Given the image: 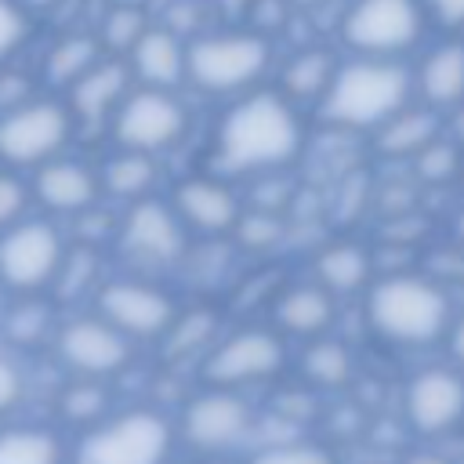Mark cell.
I'll list each match as a JSON object with an SVG mask.
<instances>
[{"label":"cell","instance_id":"cell-31","mask_svg":"<svg viewBox=\"0 0 464 464\" xmlns=\"http://www.w3.org/2000/svg\"><path fill=\"white\" fill-rule=\"evenodd\" d=\"M246 464H337V457L315 439H283L254 450Z\"/></svg>","mask_w":464,"mask_h":464},{"label":"cell","instance_id":"cell-46","mask_svg":"<svg viewBox=\"0 0 464 464\" xmlns=\"http://www.w3.org/2000/svg\"><path fill=\"white\" fill-rule=\"evenodd\" d=\"M181 464H199V460H181Z\"/></svg>","mask_w":464,"mask_h":464},{"label":"cell","instance_id":"cell-35","mask_svg":"<svg viewBox=\"0 0 464 464\" xmlns=\"http://www.w3.org/2000/svg\"><path fill=\"white\" fill-rule=\"evenodd\" d=\"M236 232H239V236L246 239V246H254V250L276 246V239H279V214H276V210H254V214L243 210Z\"/></svg>","mask_w":464,"mask_h":464},{"label":"cell","instance_id":"cell-33","mask_svg":"<svg viewBox=\"0 0 464 464\" xmlns=\"http://www.w3.org/2000/svg\"><path fill=\"white\" fill-rule=\"evenodd\" d=\"M33 203V192H29V181H22L14 170H0V232H7L14 221L25 218Z\"/></svg>","mask_w":464,"mask_h":464},{"label":"cell","instance_id":"cell-21","mask_svg":"<svg viewBox=\"0 0 464 464\" xmlns=\"http://www.w3.org/2000/svg\"><path fill=\"white\" fill-rule=\"evenodd\" d=\"M413 91L417 102L435 112H453L464 105V40L435 44L413 69Z\"/></svg>","mask_w":464,"mask_h":464},{"label":"cell","instance_id":"cell-10","mask_svg":"<svg viewBox=\"0 0 464 464\" xmlns=\"http://www.w3.org/2000/svg\"><path fill=\"white\" fill-rule=\"evenodd\" d=\"M109 123H112V138L120 149L163 156L188 134V109L174 91L138 83L120 102Z\"/></svg>","mask_w":464,"mask_h":464},{"label":"cell","instance_id":"cell-44","mask_svg":"<svg viewBox=\"0 0 464 464\" xmlns=\"http://www.w3.org/2000/svg\"><path fill=\"white\" fill-rule=\"evenodd\" d=\"M109 4H145V0H109Z\"/></svg>","mask_w":464,"mask_h":464},{"label":"cell","instance_id":"cell-20","mask_svg":"<svg viewBox=\"0 0 464 464\" xmlns=\"http://www.w3.org/2000/svg\"><path fill=\"white\" fill-rule=\"evenodd\" d=\"M127 65L134 72V83L141 87H163L174 91L185 83L188 69V40L174 33L170 25H149L145 36L127 54Z\"/></svg>","mask_w":464,"mask_h":464},{"label":"cell","instance_id":"cell-18","mask_svg":"<svg viewBox=\"0 0 464 464\" xmlns=\"http://www.w3.org/2000/svg\"><path fill=\"white\" fill-rule=\"evenodd\" d=\"M134 87V72L127 65V58H112L105 54L91 72H83L69 91H65V102L76 116L80 127H91V123H102V120H112L120 102L130 94Z\"/></svg>","mask_w":464,"mask_h":464},{"label":"cell","instance_id":"cell-24","mask_svg":"<svg viewBox=\"0 0 464 464\" xmlns=\"http://www.w3.org/2000/svg\"><path fill=\"white\" fill-rule=\"evenodd\" d=\"M337 65H341V62L334 58L330 47H301V51H294V54L283 62V69H279V91H283L294 105H304V102L319 105L323 94H326L330 83H334Z\"/></svg>","mask_w":464,"mask_h":464},{"label":"cell","instance_id":"cell-28","mask_svg":"<svg viewBox=\"0 0 464 464\" xmlns=\"http://www.w3.org/2000/svg\"><path fill=\"white\" fill-rule=\"evenodd\" d=\"M352 370H355V359H352L348 344L330 334L312 337L301 352V377L312 388H341V384H348Z\"/></svg>","mask_w":464,"mask_h":464},{"label":"cell","instance_id":"cell-38","mask_svg":"<svg viewBox=\"0 0 464 464\" xmlns=\"http://www.w3.org/2000/svg\"><path fill=\"white\" fill-rule=\"evenodd\" d=\"M446 348H450V362L464 373V312H453V323L446 330Z\"/></svg>","mask_w":464,"mask_h":464},{"label":"cell","instance_id":"cell-37","mask_svg":"<svg viewBox=\"0 0 464 464\" xmlns=\"http://www.w3.org/2000/svg\"><path fill=\"white\" fill-rule=\"evenodd\" d=\"M428 22H435L439 29H464V0H420Z\"/></svg>","mask_w":464,"mask_h":464},{"label":"cell","instance_id":"cell-27","mask_svg":"<svg viewBox=\"0 0 464 464\" xmlns=\"http://www.w3.org/2000/svg\"><path fill=\"white\" fill-rule=\"evenodd\" d=\"M0 464H65V442L54 428H40V424L4 428Z\"/></svg>","mask_w":464,"mask_h":464},{"label":"cell","instance_id":"cell-3","mask_svg":"<svg viewBox=\"0 0 464 464\" xmlns=\"http://www.w3.org/2000/svg\"><path fill=\"white\" fill-rule=\"evenodd\" d=\"M366 323L395 348H424L446 337L453 323V301L442 283L413 272L381 276L366 286Z\"/></svg>","mask_w":464,"mask_h":464},{"label":"cell","instance_id":"cell-13","mask_svg":"<svg viewBox=\"0 0 464 464\" xmlns=\"http://www.w3.org/2000/svg\"><path fill=\"white\" fill-rule=\"evenodd\" d=\"M178 439L196 453H221L246 439L254 428V406L236 388L207 384L178 413Z\"/></svg>","mask_w":464,"mask_h":464},{"label":"cell","instance_id":"cell-26","mask_svg":"<svg viewBox=\"0 0 464 464\" xmlns=\"http://www.w3.org/2000/svg\"><path fill=\"white\" fill-rule=\"evenodd\" d=\"M102 58H105V47H102L98 33H65L44 54V80L58 91H69Z\"/></svg>","mask_w":464,"mask_h":464},{"label":"cell","instance_id":"cell-15","mask_svg":"<svg viewBox=\"0 0 464 464\" xmlns=\"http://www.w3.org/2000/svg\"><path fill=\"white\" fill-rule=\"evenodd\" d=\"M402 413L413 435L442 439L464 424V373L450 366H424L410 377Z\"/></svg>","mask_w":464,"mask_h":464},{"label":"cell","instance_id":"cell-11","mask_svg":"<svg viewBox=\"0 0 464 464\" xmlns=\"http://www.w3.org/2000/svg\"><path fill=\"white\" fill-rule=\"evenodd\" d=\"M94 312L123 330L130 341H163L181 315L174 294L141 276L102 279L94 290Z\"/></svg>","mask_w":464,"mask_h":464},{"label":"cell","instance_id":"cell-6","mask_svg":"<svg viewBox=\"0 0 464 464\" xmlns=\"http://www.w3.org/2000/svg\"><path fill=\"white\" fill-rule=\"evenodd\" d=\"M76 116L65 98L33 94L0 112V167L25 170L65 152L76 134Z\"/></svg>","mask_w":464,"mask_h":464},{"label":"cell","instance_id":"cell-34","mask_svg":"<svg viewBox=\"0 0 464 464\" xmlns=\"http://www.w3.org/2000/svg\"><path fill=\"white\" fill-rule=\"evenodd\" d=\"M29 18L14 0H0V65L25 44L29 36Z\"/></svg>","mask_w":464,"mask_h":464},{"label":"cell","instance_id":"cell-42","mask_svg":"<svg viewBox=\"0 0 464 464\" xmlns=\"http://www.w3.org/2000/svg\"><path fill=\"white\" fill-rule=\"evenodd\" d=\"M453 239H457V243L464 246V207H460V210L453 214Z\"/></svg>","mask_w":464,"mask_h":464},{"label":"cell","instance_id":"cell-45","mask_svg":"<svg viewBox=\"0 0 464 464\" xmlns=\"http://www.w3.org/2000/svg\"><path fill=\"white\" fill-rule=\"evenodd\" d=\"M4 294H7V290H4V286H0V315H4Z\"/></svg>","mask_w":464,"mask_h":464},{"label":"cell","instance_id":"cell-12","mask_svg":"<svg viewBox=\"0 0 464 464\" xmlns=\"http://www.w3.org/2000/svg\"><path fill=\"white\" fill-rule=\"evenodd\" d=\"M116 243L130 261L145 268H170L188 254V225L170 199L149 196L127 203V214L116 225Z\"/></svg>","mask_w":464,"mask_h":464},{"label":"cell","instance_id":"cell-9","mask_svg":"<svg viewBox=\"0 0 464 464\" xmlns=\"http://www.w3.org/2000/svg\"><path fill=\"white\" fill-rule=\"evenodd\" d=\"M420 0H352L341 18V40L355 54L402 58L424 33Z\"/></svg>","mask_w":464,"mask_h":464},{"label":"cell","instance_id":"cell-4","mask_svg":"<svg viewBox=\"0 0 464 464\" xmlns=\"http://www.w3.org/2000/svg\"><path fill=\"white\" fill-rule=\"evenodd\" d=\"M272 65V44L257 29H210L188 36L185 80L203 94H246Z\"/></svg>","mask_w":464,"mask_h":464},{"label":"cell","instance_id":"cell-23","mask_svg":"<svg viewBox=\"0 0 464 464\" xmlns=\"http://www.w3.org/2000/svg\"><path fill=\"white\" fill-rule=\"evenodd\" d=\"M312 272H315V283H323L334 297H348V294H359L373 283V257L362 243L337 239L315 254Z\"/></svg>","mask_w":464,"mask_h":464},{"label":"cell","instance_id":"cell-14","mask_svg":"<svg viewBox=\"0 0 464 464\" xmlns=\"http://www.w3.org/2000/svg\"><path fill=\"white\" fill-rule=\"evenodd\" d=\"M54 352H58V359L65 362V370L72 377L109 381V377H116L130 366L134 341L123 330H116L105 315L91 312V315L65 319L54 330Z\"/></svg>","mask_w":464,"mask_h":464},{"label":"cell","instance_id":"cell-32","mask_svg":"<svg viewBox=\"0 0 464 464\" xmlns=\"http://www.w3.org/2000/svg\"><path fill=\"white\" fill-rule=\"evenodd\" d=\"M413 170H417V178L424 181V185H446L450 178H457V170H460V145L453 141V138H435L424 152H417L413 160Z\"/></svg>","mask_w":464,"mask_h":464},{"label":"cell","instance_id":"cell-19","mask_svg":"<svg viewBox=\"0 0 464 464\" xmlns=\"http://www.w3.org/2000/svg\"><path fill=\"white\" fill-rule=\"evenodd\" d=\"M337 319V297L323 283H290L272 297V326L283 337H323Z\"/></svg>","mask_w":464,"mask_h":464},{"label":"cell","instance_id":"cell-1","mask_svg":"<svg viewBox=\"0 0 464 464\" xmlns=\"http://www.w3.org/2000/svg\"><path fill=\"white\" fill-rule=\"evenodd\" d=\"M301 149V109L283 91H246L221 112L214 127L210 167L221 178H257L290 167Z\"/></svg>","mask_w":464,"mask_h":464},{"label":"cell","instance_id":"cell-22","mask_svg":"<svg viewBox=\"0 0 464 464\" xmlns=\"http://www.w3.org/2000/svg\"><path fill=\"white\" fill-rule=\"evenodd\" d=\"M442 134V112L428 109L424 102H410L402 112H395L388 123L373 130V145L388 160H413Z\"/></svg>","mask_w":464,"mask_h":464},{"label":"cell","instance_id":"cell-8","mask_svg":"<svg viewBox=\"0 0 464 464\" xmlns=\"http://www.w3.org/2000/svg\"><path fill=\"white\" fill-rule=\"evenodd\" d=\"M286 366V341L276 326H239L203 352L199 377L214 388H250L279 377Z\"/></svg>","mask_w":464,"mask_h":464},{"label":"cell","instance_id":"cell-43","mask_svg":"<svg viewBox=\"0 0 464 464\" xmlns=\"http://www.w3.org/2000/svg\"><path fill=\"white\" fill-rule=\"evenodd\" d=\"M290 4H297V7H319V4H326V0H290Z\"/></svg>","mask_w":464,"mask_h":464},{"label":"cell","instance_id":"cell-41","mask_svg":"<svg viewBox=\"0 0 464 464\" xmlns=\"http://www.w3.org/2000/svg\"><path fill=\"white\" fill-rule=\"evenodd\" d=\"M14 4H18L25 14H33V11H51L58 0H14Z\"/></svg>","mask_w":464,"mask_h":464},{"label":"cell","instance_id":"cell-39","mask_svg":"<svg viewBox=\"0 0 464 464\" xmlns=\"http://www.w3.org/2000/svg\"><path fill=\"white\" fill-rule=\"evenodd\" d=\"M210 11H221L225 18H246L254 11V0H207Z\"/></svg>","mask_w":464,"mask_h":464},{"label":"cell","instance_id":"cell-25","mask_svg":"<svg viewBox=\"0 0 464 464\" xmlns=\"http://www.w3.org/2000/svg\"><path fill=\"white\" fill-rule=\"evenodd\" d=\"M102 192L123 203H138L156 196L160 185V163L149 152H134V149H120L102 163Z\"/></svg>","mask_w":464,"mask_h":464},{"label":"cell","instance_id":"cell-36","mask_svg":"<svg viewBox=\"0 0 464 464\" xmlns=\"http://www.w3.org/2000/svg\"><path fill=\"white\" fill-rule=\"evenodd\" d=\"M22 399H25V377H22L18 362L7 352H0V417L18 410Z\"/></svg>","mask_w":464,"mask_h":464},{"label":"cell","instance_id":"cell-30","mask_svg":"<svg viewBox=\"0 0 464 464\" xmlns=\"http://www.w3.org/2000/svg\"><path fill=\"white\" fill-rule=\"evenodd\" d=\"M149 18L141 11V4H109V11L98 22V40L105 47V54L112 58H127L134 51V44L145 36Z\"/></svg>","mask_w":464,"mask_h":464},{"label":"cell","instance_id":"cell-7","mask_svg":"<svg viewBox=\"0 0 464 464\" xmlns=\"http://www.w3.org/2000/svg\"><path fill=\"white\" fill-rule=\"evenodd\" d=\"M65 239L51 218H22L0 232V286L18 297H36L54 286L65 261Z\"/></svg>","mask_w":464,"mask_h":464},{"label":"cell","instance_id":"cell-5","mask_svg":"<svg viewBox=\"0 0 464 464\" xmlns=\"http://www.w3.org/2000/svg\"><path fill=\"white\" fill-rule=\"evenodd\" d=\"M178 428L149 406L105 417L87 428L72 450V464H167Z\"/></svg>","mask_w":464,"mask_h":464},{"label":"cell","instance_id":"cell-16","mask_svg":"<svg viewBox=\"0 0 464 464\" xmlns=\"http://www.w3.org/2000/svg\"><path fill=\"white\" fill-rule=\"evenodd\" d=\"M29 192L33 203L47 214H62V218H80L91 214V207L102 196V174L76 160V156H54L47 163H40L29 178Z\"/></svg>","mask_w":464,"mask_h":464},{"label":"cell","instance_id":"cell-29","mask_svg":"<svg viewBox=\"0 0 464 464\" xmlns=\"http://www.w3.org/2000/svg\"><path fill=\"white\" fill-rule=\"evenodd\" d=\"M58 417L65 424L76 428H94L105 417H112V395H109V381L98 377H72L62 392H58Z\"/></svg>","mask_w":464,"mask_h":464},{"label":"cell","instance_id":"cell-2","mask_svg":"<svg viewBox=\"0 0 464 464\" xmlns=\"http://www.w3.org/2000/svg\"><path fill=\"white\" fill-rule=\"evenodd\" d=\"M413 98V69L402 65V58L355 54L337 65L334 83L319 102V116L341 130H377Z\"/></svg>","mask_w":464,"mask_h":464},{"label":"cell","instance_id":"cell-40","mask_svg":"<svg viewBox=\"0 0 464 464\" xmlns=\"http://www.w3.org/2000/svg\"><path fill=\"white\" fill-rule=\"evenodd\" d=\"M406 464H453V460L446 453H439V450H417V453H410Z\"/></svg>","mask_w":464,"mask_h":464},{"label":"cell","instance_id":"cell-17","mask_svg":"<svg viewBox=\"0 0 464 464\" xmlns=\"http://www.w3.org/2000/svg\"><path fill=\"white\" fill-rule=\"evenodd\" d=\"M170 203L188 225V232L199 236H232L243 218V199L221 174H196L178 181Z\"/></svg>","mask_w":464,"mask_h":464}]
</instances>
